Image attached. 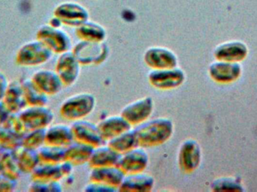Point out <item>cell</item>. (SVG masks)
I'll list each match as a JSON object with an SVG mask.
<instances>
[{"label":"cell","mask_w":257,"mask_h":192,"mask_svg":"<svg viewBox=\"0 0 257 192\" xmlns=\"http://www.w3.org/2000/svg\"><path fill=\"white\" fill-rule=\"evenodd\" d=\"M173 122L166 117H158L147 120L135 129L139 146L154 147L168 141L174 134Z\"/></svg>","instance_id":"1"},{"label":"cell","mask_w":257,"mask_h":192,"mask_svg":"<svg viewBox=\"0 0 257 192\" xmlns=\"http://www.w3.org/2000/svg\"><path fill=\"white\" fill-rule=\"evenodd\" d=\"M96 104V98L91 93H78L63 101L60 114L63 119L75 122L88 116L94 110Z\"/></svg>","instance_id":"2"},{"label":"cell","mask_w":257,"mask_h":192,"mask_svg":"<svg viewBox=\"0 0 257 192\" xmlns=\"http://www.w3.org/2000/svg\"><path fill=\"white\" fill-rule=\"evenodd\" d=\"M54 53L39 39L23 45L18 50L15 61L22 67H36L48 63Z\"/></svg>","instance_id":"3"},{"label":"cell","mask_w":257,"mask_h":192,"mask_svg":"<svg viewBox=\"0 0 257 192\" xmlns=\"http://www.w3.org/2000/svg\"><path fill=\"white\" fill-rule=\"evenodd\" d=\"M150 84L157 90L169 91L181 87L186 80V74L178 66L165 69H152L148 75Z\"/></svg>","instance_id":"4"},{"label":"cell","mask_w":257,"mask_h":192,"mask_svg":"<svg viewBox=\"0 0 257 192\" xmlns=\"http://www.w3.org/2000/svg\"><path fill=\"white\" fill-rule=\"evenodd\" d=\"M72 53L81 66H99L106 60L108 49L102 42L83 41L74 48Z\"/></svg>","instance_id":"5"},{"label":"cell","mask_w":257,"mask_h":192,"mask_svg":"<svg viewBox=\"0 0 257 192\" xmlns=\"http://www.w3.org/2000/svg\"><path fill=\"white\" fill-rule=\"evenodd\" d=\"M36 39L43 42L54 54H63L69 51L71 48L69 36L63 30L49 24L42 26L38 30Z\"/></svg>","instance_id":"6"},{"label":"cell","mask_w":257,"mask_h":192,"mask_svg":"<svg viewBox=\"0 0 257 192\" xmlns=\"http://www.w3.org/2000/svg\"><path fill=\"white\" fill-rule=\"evenodd\" d=\"M19 115L28 131L46 129L54 119V113L47 105L27 106L20 112Z\"/></svg>","instance_id":"7"},{"label":"cell","mask_w":257,"mask_h":192,"mask_svg":"<svg viewBox=\"0 0 257 192\" xmlns=\"http://www.w3.org/2000/svg\"><path fill=\"white\" fill-rule=\"evenodd\" d=\"M202 151L199 143L193 139L184 140L180 145L178 152V164L184 173H190L196 170L200 164Z\"/></svg>","instance_id":"8"},{"label":"cell","mask_w":257,"mask_h":192,"mask_svg":"<svg viewBox=\"0 0 257 192\" xmlns=\"http://www.w3.org/2000/svg\"><path fill=\"white\" fill-rule=\"evenodd\" d=\"M154 107V99L150 96L144 97L125 106L120 115L132 126L139 125L151 117Z\"/></svg>","instance_id":"9"},{"label":"cell","mask_w":257,"mask_h":192,"mask_svg":"<svg viewBox=\"0 0 257 192\" xmlns=\"http://www.w3.org/2000/svg\"><path fill=\"white\" fill-rule=\"evenodd\" d=\"M81 66L72 51L60 54L56 63L55 72L65 87H71L76 83L81 73Z\"/></svg>","instance_id":"10"},{"label":"cell","mask_w":257,"mask_h":192,"mask_svg":"<svg viewBox=\"0 0 257 192\" xmlns=\"http://www.w3.org/2000/svg\"><path fill=\"white\" fill-rule=\"evenodd\" d=\"M149 164V156L145 148L138 146L120 155L117 166L125 174L142 173Z\"/></svg>","instance_id":"11"},{"label":"cell","mask_w":257,"mask_h":192,"mask_svg":"<svg viewBox=\"0 0 257 192\" xmlns=\"http://www.w3.org/2000/svg\"><path fill=\"white\" fill-rule=\"evenodd\" d=\"M73 133L74 141L80 142L84 144L97 147L104 144L105 140L101 135L97 125L90 121H75L71 125Z\"/></svg>","instance_id":"12"},{"label":"cell","mask_w":257,"mask_h":192,"mask_svg":"<svg viewBox=\"0 0 257 192\" xmlns=\"http://www.w3.org/2000/svg\"><path fill=\"white\" fill-rule=\"evenodd\" d=\"M73 165L68 161L59 164H40L31 173L33 181L52 182L60 181L72 173Z\"/></svg>","instance_id":"13"},{"label":"cell","mask_w":257,"mask_h":192,"mask_svg":"<svg viewBox=\"0 0 257 192\" xmlns=\"http://www.w3.org/2000/svg\"><path fill=\"white\" fill-rule=\"evenodd\" d=\"M145 64L151 69H165L177 67L178 57L171 50L166 48H151L144 55Z\"/></svg>","instance_id":"14"},{"label":"cell","mask_w":257,"mask_h":192,"mask_svg":"<svg viewBox=\"0 0 257 192\" xmlns=\"http://www.w3.org/2000/svg\"><path fill=\"white\" fill-rule=\"evenodd\" d=\"M31 79L36 87L48 96L58 94L64 87L57 72L50 69L38 70L33 74Z\"/></svg>","instance_id":"15"},{"label":"cell","mask_w":257,"mask_h":192,"mask_svg":"<svg viewBox=\"0 0 257 192\" xmlns=\"http://www.w3.org/2000/svg\"><path fill=\"white\" fill-rule=\"evenodd\" d=\"M125 174L117 166L93 167L89 174L90 182L102 184L118 189Z\"/></svg>","instance_id":"16"},{"label":"cell","mask_w":257,"mask_h":192,"mask_svg":"<svg viewBox=\"0 0 257 192\" xmlns=\"http://www.w3.org/2000/svg\"><path fill=\"white\" fill-rule=\"evenodd\" d=\"M97 126L105 141L132 129V125L120 114L113 115L102 119Z\"/></svg>","instance_id":"17"},{"label":"cell","mask_w":257,"mask_h":192,"mask_svg":"<svg viewBox=\"0 0 257 192\" xmlns=\"http://www.w3.org/2000/svg\"><path fill=\"white\" fill-rule=\"evenodd\" d=\"M154 185V178L142 172L126 175L118 190L120 191L148 192L152 191Z\"/></svg>","instance_id":"18"},{"label":"cell","mask_w":257,"mask_h":192,"mask_svg":"<svg viewBox=\"0 0 257 192\" xmlns=\"http://www.w3.org/2000/svg\"><path fill=\"white\" fill-rule=\"evenodd\" d=\"M73 141V133L69 125L55 124L46 128L45 144L66 148Z\"/></svg>","instance_id":"19"},{"label":"cell","mask_w":257,"mask_h":192,"mask_svg":"<svg viewBox=\"0 0 257 192\" xmlns=\"http://www.w3.org/2000/svg\"><path fill=\"white\" fill-rule=\"evenodd\" d=\"M3 101L9 110L13 113H20L27 107L21 81L13 80L9 82Z\"/></svg>","instance_id":"20"},{"label":"cell","mask_w":257,"mask_h":192,"mask_svg":"<svg viewBox=\"0 0 257 192\" xmlns=\"http://www.w3.org/2000/svg\"><path fill=\"white\" fill-rule=\"evenodd\" d=\"M210 76L219 82H229L236 79L241 74L239 65L232 62L221 61L213 63L209 68Z\"/></svg>","instance_id":"21"},{"label":"cell","mask_w":257,"mask_h":192,"mask_svg":"<svg viewBox=\"0 0 257 192\" xmlns=\"http://www.w3.org/2000/svg\"><path fill=\"white\" fill-rule=\"evenodd\" d=\"M94 147L90 145L80 142H73L66 147L65 161L73 166L82 165L89 162Z\"/></svg>","instance_id":"22"},{"label":"cell","mask_w":257,"mask_h":192,"mask_svg":"<svg viewBox=\"0 0 257 192\" xmlns=\"http://www.w3.org/2000/svg\"><path fill=\"white\" fill-rule=\"evenodd\" d=\"M120 157V154L111 149L108 145L105 146L102 144L94 148L88 164L91 168L117 166Z\"/></svg>","instance_id":"23"},{"label":"cell","mask_w":257,"mask_h":192,"mask_svg":"<svg viewBox=\"0 0 257 192\" xmlns=\"http://www.w3.org/2000/svg\"><path fill=\"white\" fill-rule=\"evenodd\" d=\"M55 17L60 19L62 24L68 26H80L85 23L87 14L77 6L63 4L58 6L54 12Z\"/></svg>","instance_id":"24"},{"label":"cell","mask_w":257,"mask_h":192,"mask_svg":"<svg viewBox=\"0 0 257 192\" xmlns=\"http://www.w3.org/2000/svg\"><path fill=\"white\" fill-rule=\"evenodd\" d=\"M247 47L241 42L223 44L216 49V58L221 61L234 62L243 60L247 55Z\"/></svg>","instance_id":"25"},{"label":"cell","mask_w":257,"mask_h":192,"mask_svg":"<svg viewBox=\"0 0 257 192\" xmlns=\"http://www.w3.org/2000/svg\"><path fill=\"white\" fill-rule=\"evenodd\" d=\"M108 145L117 153L122 155L139 146L135 129H130L126 132L108 140Z\"/></svg>","instance_id":"26"},{"label":"cell","mask_w":257,"mask_h":192,"mask_svg":"<svg viewBox=\"0 0 257 192\" xmlns=\"http://www.w3.org/2000/svg\"><path fill=\"white\" fill-rule=\"evenodd\" d=\"M18 156L20 168L23 173L31 174L35 169L40 164L39 152L36 149L21 146L15 150Z\"/></svg>","instance_id":"27"},{"label":"cell","mask_w":257,"mask_h":192,"mask_svg":"<svg viewBox=\"0 0 257 192\" xmlns=\"http://www.w3.org/2000/svg\"><path fill=\"white\" fill-rule=\"evenodd\" d=\"M21 81L27 106L47 105L48 96L36 87L31 78H27Z\"/></svg>","instance_id":"28"},{"label":"cell","mask_w":257,"mask_h":192,"mask_svg":"<svg viewBox=\"0 0 257 192\" xmlns=\"http://www.w3.org/2000/svg\"><path fill=\"white\" fill-rule=\"evenodd\" d=\"M2 173L14 179H19L22 174L15 150H3L0 154Z\"/></svg>","instance_id":"29"},{"label":"cell","mask_w":257,"mask_h":192,"mask_svg":"<svg viewBox=\"0 0 257 192\" xmlns=\"http://www.w3.org/2000/svg\"><path fill=\"white\" fill-rule=\"evenodd\" d=\"M77 35L83 41L102 42L105 37V31L98 24L85 22L77 29Z\"/></svg>","instance_id":"30"},{"label":"cell","mask_w":257,"mask_h":192,"mask_svg":"<svg viewBox=\"0 0 257 192\" xmlns=\"http://www.w3.org/2000/svg\"><path fill=\"white\" fill-rule=\"evenodd\" d=\"M66 148L45 144L38 149L40 164H59L65 161Z\"/></svg>","instance_id":"31"},{"label":"cell","mask_w":257,"mask_h":192,"mask_svg":"<svg viewBox=\"0 0 257 192\" xmlns=\"http://www.w3.org/2000/svg\"><path fill=\"white\" fill-rule=\"evenodd\" d=\"M23 136L6 127L0 126V145L4 150H16L22 146Z\"/></svg>","instance_id":"32"},{"label":"cell","mask_w":257,"mask_h":192,"mask_svg":"<svg viewBox=\"0 0 257 192\" xmlns=\"http://www.w3.org/2000/svg\"><path fill=\"white\" fill-rule=\"evenodd\" d=\"M46 129H33L27 131L22 138V146L30 149H40L45 144Z\"/></svg>","instance_id":"33"},{"label":"cell","mask_w":257,"mask_h":192,"mask_svg":"<svg viewBox=\"0 0 257 192\" xmlns=\"http://www.w3.org/2000/svg\"><path fill=\"white\" fill-rule=\"evenodd\" d=\"M29 191L33 192H61L63 187L60 181L52 182H40L33 181L29 185Z\"/></svg>","instance_id":"34"},{"label":"cell","mask_w":257,"mask_h":192,"mask_svg":"<svg viewBox=\"0 0 257 192\" xmlns=\"http://www.w3.org/2000/svg\"><path fill=\"white\" fill-rule=\"evenodd\" d=\"M3 127L9 128L21 136H24L28 131L22 119L20 117L19 113H12Z\"/></svg>","instance_id":"35"},{"label":"cell","mask_w":257,"mask_h":192,"mask_svg":"<svg viewBox=\"0 0 257 192\" xmlns=\"http://www.w3.org/2000/svg\"><path fill=\"white\" fill-rule=\"evenodd\" d=\"M214 191H238L241 190L239 185L232 182V179H217L212 184Z\"/></svg>","instance_id":"36"},{"label":"cell","mask_w":257,"mask_h":192,"mask_svg":"<svg viewBox=\"0 0 257 192\" xmlns=\"http://www.w3.org/2000/svg\"><path fill=\"white\" fill-rule=\"evenodd\" d=\"M18 186V179L0 173V192H12Z\"/></svg>","instance_id":"37"},{"label":"cell","mask_w":257,"mask_h":192,"mask_svg":"<svg viewBox=\"0 0 257 192\" xmlns=\"http://www.w3.org/2000/svg\"><path fill=\"white\" fill-rule=\"evenodd\" d=\"M117 188H112V187L106 186L102 184L95 183V182H90L88 185H86L84 188V191H96V192H110L117 191Z\"/></svg>","instance_id":"38"},{"label":"cell","mask_w":257,"mask_h":192,"mask_svg":"<svg viewBox=\"0 0 257 192\" xmlns=\"http://www.w3.org/2000/svg\"><path fill=\"white\" fill-rule=\"evenodd\" d=\"M12 113L3 101H0V126L5 125Z\"/></svg>","instance_id":"39"},{"label":"cell","mask_w":257,"mask_h":192,"mask_svg":"<svg viewBox=\"0 0 257 192\" xmlns=\"http://www.w3.org/2000/svg\"><path fill=\"white\" fill-rule=\"evenodd\" d=\"M9 85V81L7 77L0 71V101H3Z\"/></svg>","instance_id":"40"},{"label":"cell","mask_w":257,"mask_h":192,"mask_svg":"<svg viewBox=\"0 0 257 192\" xmlns=\"http://www.w3.org/2000/svg\"><path fill=\"white\" fill-rule=\"evenodd\" d=\"M3 150H4V149H3V148L2 147L1 145H0V154H1L2 152H3Z\"/></svg>","instance_id":"41"},{"label":"cell","mask_w":257,"mask_h":192,"mask_svg":"<svg viewBox=\"0 0 257 192\" xmlns=\"http://www.w3.org/2000/svg\"><path fill=\"white\" fill-rule=\"evenodd\" d=\"M0 173H2L1 161H0Z\"/></svg>","instance_id":"42"}]
</instances>
